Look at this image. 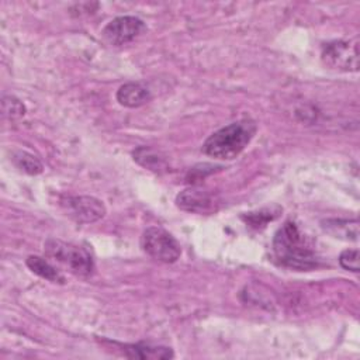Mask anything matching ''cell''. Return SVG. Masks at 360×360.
I'll return each instance as SVG.
<instances>
[{"mask_svg": "<svg viewBox=\"0 0 360 360\" xmlns=\"http://www.w3.org/2000/svg\"><path fill=\"white\" fill-rule=\"evenodd\" d=\"M273 253L280 264L300 271L319 266V257L309 239L292 221L284 222L273 238Z\"/></svg>", "mask_w": 360, "mask_h": 360, "instance_id": "cell-1", "label": "cell"}, {"mask_svg": "<svg viewBox=\"0 0 360 360\" xmlns=\"http://www.w3.org/2000/svg\"><path fill=\"white\" fill-rule=\"evenodd\" d=\"M256 124L252 120H240L212 132L202 143L201 150L214 159H235L253 139Z\"/></svg>", "mask_w": 360, "mask_h": 360, "instance_id": "cell-2", "label": "cell"}, {"mask_svg": "<svg viewBox=\"0 0 360 360\" xmlns=\"http://www.w3.org/2000/svg\"><path fill=\"white\" fill-rule=\"evenodd\" d=\"M45 253L76 276H90L94 270L91 255L82 246L49 238L44 243Z\"/></svg>", "mask_w": 360, "mask_h": 360, "instance_id": "cell-3", "label": "cell"}, {"mask_svg": "<svg viewBox=\"0 0 360 360\" xmlns=\"http://www.w3.org/2000/svg\"><path fill=\"white\" fill-rule=\"evenodd\" d=\"M141 248L146 255L163 263H174L181 255L177 239L160 226H149L141 236Z\"/></svg>", "mask_w": 360, "mask_h": 360, "instance_id": "cell-4", "label": "cell"}, {"mask_svg": "<svg viewBox=\"0 0 360 360\" xmlns=\"http://www.w3.org/2000/svg\"><path fill=\"white\" fill-rule=\"evenodd\" d=\"M321 58L322 62L333 70L357 72L359 45L356 41H332L323 45Z\"/></svg>", "mask_w": 360, "mask_h": 360, "instance_id": "cell-5", "label": "cell"}, {"mask_svg": "<svg viewBox=\"0 0 360 360\" xmlns=\"http://www.w3.org/2000/svg\"><path fill=\"white\" fill-rule=\"evenodd\" d=\"M146 31L145 22L135 15H121L112 18L103 28V38L114 46H121L132 42L142 32Z\"/></svg>", "mask_w": 360, "mask_h": 360, "instance_id": "cell-6", "label": "cell"}, {"mask_svg": "<svg viewBox=\"0 0 360 360\" xmlns=\"http://www.w3.org/2000/svg\"><path fill=\"white\" fill-rule=\"evenodd\" d=\"M62 208L68 217L80 224H91L105 215L103 201L91 195H69L62 200Z\"/></svg>", "mask_w": 360, "mask_h": 360, "instance_id": "cell-7", "label": "cell"}, {"mask_svg": "<svg viewBox=\"0 0 360 360\" xmlns=\"http://www.w3.org/2000/svg\"><path fill=\"white\" fill-rule=\"evenodd\" d=\"M176 205L186 212L214 214L219 208V200L208 190L190 187L177 194Z\"/></svg>", "mask_w": 360, "mask_h": 360, "instance_id": "cell-8", "label": "cell"}, {"mask_svg": "<svg viewBox=\"0 0 360 360\" xmlns=\"http://www.w3.org/2000/svg\"><path fill=\"white\" fill-rule=\"evenodd\" d=\"M120 352L129 359H139V360H165V359H172L174 356L173 350L166 346H156L150 343H117Z\"/></svg>", "mask_w": 360, "mask_h": 360, "instance_id": "cell-9", "label": "cell"}, {"mask_svg": "<svg viewBox=\"0 0 360 360\" xmlns=\"http://www.w3.org/2000/svg\"><path fill=\"white\" fill-rule=\"evenodd\" d=\"M150 90L139 82H128L117 90V101L128 108H136L150 101Z\"/></svg>", "mask_w": 360, "mask_h": 360, "instance_id": "cell-10", "label": "cell"}, {"mask_svg": "<svg viewBox=\"0 0 360 360\" xmlns=\"http://www.w3.org/2000/svg\"><path fill=\"white\" fill-rule=\"evenodd\" d=\"M322 229L332 235L333 238H339L343 240L359 239V221L357 219H342V218H328L321 222Z\"/></svg>", "mask_w": 360, "mask_h": 360, "instance_id": "cell-11", "label": "cell"}, {"mask_svg": "<svg viewBox=\"0 0 360 360\" xmlns=\"http://www.w3.org/2000/svg\"><path fill=\"white\" fill-rule=\"evenodd\" d=\"M25 263H27L28 269L32 273H35L37 276H39L51 283H58V284L65 283V277L59 271V269H56L53 264H51L46 259L39 257V256H28Z\"/></svg>", "mask_w": 360, "mask_h": 360, "instance_id": "cell-12", "label": "cell"}, {"mask_svg": "<svg viewBox=\"0 0 360 360\" xmlns=\"http://www.w3.org/2000/svg\"><path fill=\"white\" fill-rule=\"evenodd\" d=\"M134 160L152 172H163L167 169V163L165 158H162L156 150L148 146H139L132 152Z\"/></svg>", "mask_w": 360, "mask_h": 360, "instance_id": "cell-13", "label": "cell"}, {"mask_svg": "<svg viewBox=\"0 0 360 360\" xmlns=\"http://www.w3.org/2000/svg\"><path fill=\"white\" fill-rule=\"evenodd\" d=\"M13 162L18 169H21L28 174H39L44 170L42 163L34 155L24 150L15 152L13 155Z\"/></svg>", "mask_w": 360, "mask_h": 360, "instance_id": "cell-14", "label": "cell"}, {"mask_svg": "<svg viewBox=\"0 0 360 360\" xmlns=\"http://www.w3.org/2000/svg\"><path fill=\"white\" fill-rule=\"evenodd\" d=\"M3 112L11 120L20 118L25 114V105L14 96H6L3 97Z\"/></svg>", "mask_w": 360, "mask_h": 360, "instance_id": "cell-15", "label": "cell"}, {"mask_svg": "<svg viewBox=\"0 0 360 360\" xmlns=\"http://www.w3.org/2000/svg\"><path fill=\"white\" fill-rule=\"evenodd\" d=\"M280 211H276V212H271V210H262L259 212H249L245 219L246 222L250 225V226H255V228H262L269 221H273L277 215H278Z\"/></svg>", "mask_w": 360, "mask_h": 360, "instance_id": "cell-16", "label": "cell"}, {"mask_svg": "<svg viewBox=\"0 0 360 360\" xmlns=\"http://www.w3.org/2000/svg\"><path fill=\"white\" fill-rule=\"evenodd\" d=\"M340 266L353 273H359V249H346L339 256Z\"/></svg>", "mask_w": 360, "mask_h": 360, "instance_id": "cell-17", "label": "cell"}]
</instances>
